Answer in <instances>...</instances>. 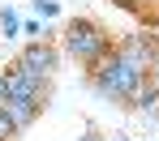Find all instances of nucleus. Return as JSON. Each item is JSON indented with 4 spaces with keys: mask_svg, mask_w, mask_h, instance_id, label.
<instances>
[{
    "mask_svg": "<svg viewBox=\"0 0 159 141\" xmlns=\"http://www.w3.org/2000/svg\"><path fill=\"white\" fill-rule=\"evenodd\" d=\"M142 81H146V68L133 64L129 56H120L116 47H112L99 64H90V85H95V94H103V98H120V103H129Z\"/></svg>",
    "mask_w": 159,
    "mask_h": 141,
    "instance_id": "1",
    "label": "nucleus"
},
{
    "mask_svg": "<svg viewBox=\"0 0 159 141\" xmlns=\"http://www.w3.org/2000/svg\"><path fill=\"white\" fill-rule=\"evenodd\" d=\"M116 43H112V34H107L99 22H86V17H73L69 26H65V52L78 60V64H99V60L112 52Z\"/></svg>",
    "mask_w": 159,
    "mask_h": 141,
    "instance_id": "2",
    "label": "nucleus"
},
{
    "mask_svg": "<svg viewBox=\"0 0 159 141\" xmlns=\"http://www.w3.org/2000/svg\"><path fill=\"white\" fill-rule=\"evenodd\" d=\"M56 60H60V56H56L52 43H48V39H34V43H26V47H22V56L13 60V68L48 85V81H52V73H56Z\"/></svg>",
    "mask_w": 159,
    "mask_h": 141,
    "instance_id": "3",
    "label": "nucleus"
},
{
    "mask_svg": "<svg viewBox=\"0 0 159 141\" xmlns=\"http://www.w3.org/2000/svg\"><path fill=\"white\" fill-rule=\"evenodd\" d=\"M116 52H120V56H129L133 64H142V68L151 73V64H155V56H159V43H155V34L133 30V34H125V39L116 43Z\"/></svg>",
    "mask_w": 159,
    "mask_h": 141,
    "instance_id": "4",
    "label": "nucleus"
},
{
    "mask_svg": "<svg viewBox=\"0 0 159 141\" xmlns=\"http://www.w3.org/2000/svg\"><path fill=\"white\" fill-rule=\"evenodd\" d=\"M0 98H39V103H48V85L26 77V73H17V68H4V90H0Z\"/></svg>",
    "mask_w": 159,
    "mask_h": 141,
    "instance_id": "5",
    "label": "nucleus"
},
{
    "mask_svg": "<svg viewBox=\"0 0 159 141\" xmlns=\"http://www.w3.org/2000/svg\"><path fill=\"white\" fill-rule=\"evenodd\" d=\"M0 107H4V111H9V120L17 124V133H22V128H30V124H34V115L43 111V103H39V98H0Z\"/></svg>",
    "mask_w": 159,
    "mask_h": 141,
    "instance_id": "6",
    "label": "nucleus"
},
{
    "mask_svg": "<svg viewBox=\"0 0 159 141\" xmlns=\"http://www.w3.org/2000/svg\"><path fill=\"white\" fill-rule=\"evenodd\" d=\"M129 107H133V111H142V115H159V85L151 81V77L138 85V94L129 98Z\"/></svg>",
    "mask_w": 159,
    "mask_h": 141,
    "instance_id": "7",
    "label": "nucleus"
},
{
    "mask_svg": "<svg viewBox=\"0 0 159 141\" xmlns=\"http://www.w3.org/2000/svg\"><path fill=\"white\" fill-rule=\"evenodd\" d=\"M0 34H9V39L22 34V17H17L13 9H0Z\"/></svg>",
    "mask_w": 159,
    "mask_h": 141,
    "instance_id": "8",
    "label": "nucleus"
},
{
    "mask_svg": "<svg viewBox=\"0 0 159 141\" xmlns=\"http://www.w3.org/2000/svg\"><path fill=\"white\" fill-rule=\"evenodd\" d=\"M34 13H39L43 22H52L56 13H60V4H56V0H34Z\"/></svg>",
    "mask_w": 159,
    "mask_h": 141,
    "instance_id": "9",
    "label": "nucleus"
},
{
    "mask_svg": "<svg viewBox=\"0 0 159 141\" xmlns=\"http://www.w3.org/2000/svg\"><path fill=\"white\" fill-rule=\"evenodd\" d=\"M13 137H17V124H13V120H9V111L0 107V141H13Z\"/></svg>",
    "mask_w": 159,
    "mask_h": 141,
    "instance_id": "10",
    "label": "nucleus"
},
{
    "mask_svg": "<svg viewBox=\"0 0 159 141\" xmlns=\"http://www.w3.org/2000/svg\"><path fill=\"white\" fill-rule=\"evenodd\" d=\"M22 34H34V39H43V26H39V22H22Z\"/></svg>",
    "mask_w": 159,
    "mask_h": 141,
    "instance_id": "11",
    "label": "nucleus"
},
{
    "mask_svg": "<svg viewBox=\"0 0 159 141\" xmlns=\"http://www.w3.org/2000/svg\"><path fill=\"white\" fill-rule=\"evenodd\" d=\"M146 77H151V81L159 85V56H155V64H151V73H146Z\"/></svg>",
    "mask_w": 159,
    "mask_h": 141,
    "instance_id": "12",
    "label": "nucleus"
},
{
    "mask_svg": "<svg viewBox=\"0 0 159 141\" xmlns=\"http://www.w3.org/2000/svg\"><path fill=\"white\" fill-rule=\"evenodd\" d=\"M78 141H99V137H95V133H86V137H78Z\"/></svg>",
    "mask_w": 159,
    "mask_h": 141,
    "instance_id": "13",
    "label": "nucleus"
},
{
    "mask_svg": "<svg viewBox=\"0 0 159 141\" xmlns=\"http://www.w3.org/2000/svg\"><path fill=\"white\" fill-rule=\"evenodd\" d=\"M0 90H4V68H0Z\"/></svg>",
    "mask_w": 159,
    "mask_h": 141,
    "instance_id": "14",
    "label": "nucleus"
}]
</instances>
